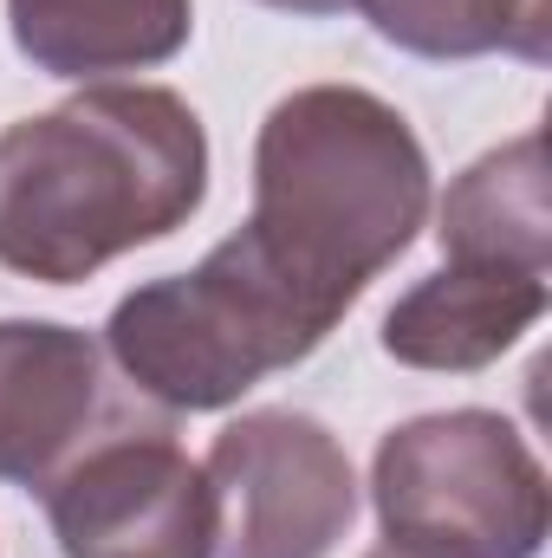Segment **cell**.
<instances>
[{"label":"cell","mask_w":552,"mask_h":558,"mask_svg":"<svg viewBox=\"0 0 552 558\" xmlns=\"http://www.w3.org/2000/svg\"><path fill=\"white\" fill-rule=\"evenodd\" d=\"M208 195V137L169 85H85L0 131V267L79 286L176 234Z\"/></svg>","instance_id":"1"},{"label":"cell","mask_w":552,"mask_h":558,"mask_svg":"<svg viewBox=\"0 0 552 558\" xmlns=\"http://www.w3.org/2000/svg\"><path fill=\"white\" fill-rule=\"evenodd\" d=\"M422 215L429 156L397 105L364 85H299L267 111L241 234L332 331L371 279L410 254Z\"/></svg>","instance_id":"2"},{"label":"cell","mask_w":552,"mask_h":558,"mask_svg":"<svg viewBox=\"0 0 552 558\" xmlns=\"http://www.w3.org/2000/svg\"><path fill=\"white\" fill-rule=\"evenodd\" d=\"M325 338L332 325L267 274L248 234H228L189 274L124 292L105 325L111 364L163 416L228 410L274 371L305 364Z\"/></svg>","instance_id":"3"},{"label":"cell","mask_w":552,"mask_h":558,"mask_svg":"<svg viewBox=\"0 0 552 558\" xmlns=\"http://www.w3.org/2000/svg\"><path fill=\"white\" fill-rule=\"evenodd\" d=\"M384 546L404 558H540L552 487L527 435L494 410H442L391 428L371 461Z\"/></svg>","instance_id":"4"},{"label":"cell","mask_w":552,"mask_h":558,"mask_svg":"<svg viewBox=\"0 0 552 558\" xmlns=\"http://www.w3.org/2000/svg\"><path fill=\"white\" fill-rule=\"evenodd\" d=\"M46 520L65 558H215V481L163 410L98 435L52 487Z\"/></svg>","instance_id":"5"},{"label":"cell","mask_w":552,"mask_h":558,"mask_svg":"<svg viewBox=\"0 0 552 558\" xmlns=\"http://www.w3.org/2000/svg\"><path fill=\"white\" fill-rule=\"evenodd\" d=\"M215 481V558H332L358 520V474L345 441L319 416L254 410L208 448Z\"/></svg>","instance_id":"6"},{"label":"cell","mask_w":552,"mask_h":558,"mask_svg":"<svg viewBox=\"0 0 552 558\" xmlns=\"http://www.w3.org/2000/svg\"><path fill=\"white\" fill-rule=\"evenodd\" d=\"M137 390L124 397L105 371V344L52 318H0V481L52 487L98 435L137 422Z\"/></svg>","instance_id":"7"},{"label":"cell","mask_w":552,"mask_h":558,"mask_svg":"<svg viewBox=\"0 0 552 558\" xmlns=\"http://www.w3.org/2000/svg\"><path fill=\"white\" fill-rule=\"evenodd\" d=\"M547 279L494 267H442L384 312V351L410 371H488L547 318Z\"/></svg>","instance_id":"8"},{"label":"cell","mask_w":552,"mask_h":558,"mask_svg":"<svg viewBox=\"0 0 552 558\" xmlns=\"http://www.w3.org/2000/svg\"><path fill=\"white\" fill-rule=\"evenodd\" d=\"M7 33L33 72L105 85L169 65L195 33V0H7Z\"/></svg>","instance_id":"9"},{"label":"cell","mask_w":552,"mask_h":558,"mask_svg":"<svg viewBox=\"0 0 552 558\" xmlns=\"http://www.w3.org/2000/svg\"><path fill=\"white\" fill-rule=\"evenodd\" d=\"M442 267H494V274L547 279L552 208H547V137L520 131L514 143L468 162L435 215Z\"/></svg>","instance_id":"10"},{"label":"cell","mask_w":552,"mask_h":558,"mask_svg":"<svg viewBox=\"0 0 552 558\" xmlns=\"http://www.w3.org/2000/svg\"><path fill=\"white\" fill-rule=\"evenodd\" d=\"M377 39L416 59H527L547 65L552 0H358Z\"/></svg>","instance_id":"11"},{"label":"cell","mask_w":552,"mask_h":558,"mask_svg":"<svg viewBox=\"0 0 552 558\" xmlns=\"http://www.w3.org/2000/svg\"><path fill=\"white\" fill-rule=\"evenodd\" d=\"M261 7H274V13H299V20H332V13H345V7H358V0H261Z\"/></svg>","instance_id":"12"},{"label":"cell","mask_w":552,"mask_h":558,"mask_svg":"<svg viewBox=\"0 0 552 558\" xmlns=\"http://www.w3.org/2000/svg\"><path fill=\"white\" fill-rule=\"evenodd\" d=\"M364 558H404V553H391V546H377V553H364Z\"/></svg>","instance_id":"13"}]
</instances>
